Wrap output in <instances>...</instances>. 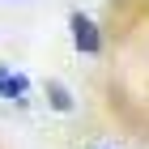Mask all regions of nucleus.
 Returning a JSON list of instances; mask_svg holds the SVG:
<instances>
[{
    "label": "nucleus",
    "mask_w": 149,
    "mask_h": 149,
    "mask_svg": "<svg viewBox=\"0 0 149 149\" xmlns=\"http://www.w3.org/2000/svg\"><path fill=\"white\" fill-rule=\"evenodd\" d=\"M68 30H72V43H77L81 56H98V51H102V34H98V26H94L90 13H72Z\"/></svg>",
    "instance_id": "1"
},
{
    "label": "nucleus",
    "mask_w": 149,
    "mask_h": 149,
    "mask_svg": "<svg viewBox=\"0 0 149 149\" xmlns=\"http://www.w3.org/2000/svg\"><path fill=\"white\" fill-rule=\"evenodd\" d=\"M26 90H30V81H26L22 72H9L0 64V98H13L17 107H26Z\"/></svg>",
    "instance_id": "2"
},
{
    "label": "nucleus",
    "mask_w": 149,
    "mask_h": 149,
    "mask_svg": "<svg viewBox=\"0 0 149 149\" xmlns=\"http://www.w3.org/2000/svg\"><path fill=\"white\" fill-rule=\"evenodd\" d=\"M47 102L56 107V111H72V94H68V85H60V81H47Z\"/></svg>",
    "instance_id": "3"
},
{
    "label": "nucleus",
    "mask_w": 149,
    "mask_h": 149,
    "mask_svg": "<svg viewBox=\"0 0 149 149\" xmlns=\"http://www.w3.org/2000/svg\"><path fill=\"white\" fill-rule=\"evenodd\" d=\"M98 149H111V145H98Z\"/></svg>",
    "instance_id": "4"
}]
</instances>
